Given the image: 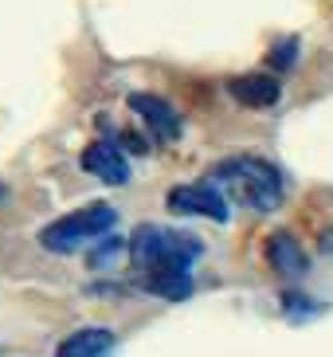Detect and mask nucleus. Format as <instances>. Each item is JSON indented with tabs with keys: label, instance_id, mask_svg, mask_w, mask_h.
<instances>
[{
	"label": "nucleus",
	"instance_id": "4",
	"mask_svg": "<svg viewBox=\"0 0 333 357\" xmlns=\"http://www.w3.org/2000/svg\"><path fill=\"white\" fill-rule=\"evenodd\" d=\"M165 204H169V212H177V216H204V220H216V224H228V216H231L228 197H224L212 181H196V185H177V189H169Z\"/></svg>",
	"mask_w": 333,
	"mask_h": 357
},
{
	"label": "nucleus",
	"instance_id": "2",
	"mask_svg": "<svg viewBox=\"0 0 333 357\" xmlns=\"http://www.w3.org/2000/svg\"><path fill=\"white\" fill-rule=\"evenodd\" d=\"M130 263L137 275L146 271H192V263L204 255V243L192 231L165 228V224H137L130 236Z\"/></svg>",
	"mask_w": 333,
	"mask_h": 357
},
{
	"label": "nucleus",
	"instance_id": "1",
	"mask_svg": "<svg viewBox=\"0 0 333 357\" xmlns=\"http://www.w3.org/2000/svg\"><path fill=\"white\" fill-rule=\"evenodd\" d=\"M208 181L224 197L247 204L251 212H274L286 197V181H282L279 165L255 158V153H235L224 158L208 169Z\"/></svg>",
	"mask_w": 333,
	"mask_h": 357
},
{
	"label": "nucleus",
	"instance_id": "12",
	"mask_svg": "<svg viewBox=\"0 0 333 357\" xmlns=\"http://www.w3.org/2000/svg\"><path fill=\"white\" fill-rule=\"evenodd\" d=\"M271 67L274 71H286V67H294V59H298V36H286V40H279L271 47Z\"/></svg>",
	"mask_w": 333,
	"mask_h": 357
},
{
	"label": "nucleus",
	"instance_id": "6",
	"mask_svg": "<svg viewBox=\"0 0 333 357\" xmlns=\"http://www.w3.org/2000/svg\"><path fill=\"white\" fill-rule=\"evenodd\" d=\"M263 255L271 263V271L282 275V279H302L310 271V255L298 243V236H291V231H271L267 243H263Z\"/></svg>",
	"mask_w": 333,
	"mask_h": 357
},
{
	"label": "nucleus",
	"instance_id": "3",
	"mask_svg": "<svg viewBox=\"0 0 333 357\" xmlns=\"http://www.w3.org/2000/svg\"><path fill=\"white\" fill-rule=\"evenodd\" d=\"M118 224V208L106 204V200H94V204H83V208L67 212L59 220L43 224L40 231V243L55 255H71L79 248H91V243L106 240Z\"/></svg>",
	"mask_w": 333,
	"mask_h": 357
},
{
	"label": "nucleus",
	"instance_id": "5",
	"mask_svg": "<svg viewBox=\"0 0 333 357\" xmlns=\"http://www.w3.org/2000/svg\"><path fill=\"white\" fill-rule=\"evenodd\" d=\"M130 110H137V118L149 126V134H153L157 142H177L180 137V114L173 110V102H165L161 95L134 91V95H130Z\"/></svg>",
	"mask_w": 333,
	"mask_h": 357
},
{
	"label": "nucleus",
	"instance_id": "13",
	"mask_svg": "<svg viewBox=\"0 0 333 357\" xmlns=\"http://www.w3.org/2000/svg\"><path fill=\"white\" fill-rule=\"evenodd\" d=\"M122 248H130V240H118V236H106L98 248L91 252V267H106L110 259H118L122 255Z\"/></svg>",
	"mask_w": 333,
	"mask_h": 357
},
{
	"label": "nucleus",
	"instance_id": "10",
	"mask_svg": "<svg viewBox=\"0 0 333 357\" xmlns=\"http://www.w3.org/2000/svg\"><path fill=\"white\" fill-rule=\"evenodd\" d=\"M137 287L146 294H157V298H169V303H180L192 294V271H146L137 275Z\"/></svg>",
	"mask_w": 333,
	"mask_h": 357
},
{
	"label": "nucleus",
	"instance_id": "8",
	"mask_svg": "<svg viewBox=\"0 0 333 357\" xmlns=\"http://www.w3.org/2000/svg\"><path fill=\"white\" fill-rule=\"evenodd\" d=\"M228 95L240 106H251V110H267L282 98V83L274 75H235L228 79Z\"/></svg>",
	"mask_w": 333,
	"mask_h": 357
},
{
	"label": "nucleus",
	"instance_id": "11",
	"mask_svg": "<svg viewBox=\"0 0 333 357\" xmlns=\"http://www.w3.org/2000/svg\"><path fill=\"white\" fill-rule=\"evenodd\" d=\"M325 306L313 303L310 294H298V291H282V314L291 318V322H306V318L322 314Z\"/></svg>",
	"mask_w": 333,
	"mask_h": 357
},
{
	"label": "nucleus",
	"instance_id": "7",
	"mask_svg": "<svg viewBox=\"0 0 333 357\" xmlns=\"http://www.w3.org/2000/svg\"><path fill=\"white\" fill-rule=\"evenodd\" d=\"M79 161H83V169L91 173V177H98L102 185H125V181H130V161H125L122 146L106 142V137L91 142Z\"/></svg>",
	"mask_w": 333,
	"mask_h": 357
},
{
	"label": "nucleus",
	"instance_id": "9",
	"mask_svg": "<svg viewBox=\"0 0 333 357\" xmlns=\"http://www.w3.org/2000/svg\"><path fill=\"white\" fill-rule=\"evenodd\" d=\"M114 330H106V326H83V330H75L59 342L55 357H106L114 349Z\"/></svg>",
	"mask_w": 333,
	"mask_h": 357
}]
</instances>
